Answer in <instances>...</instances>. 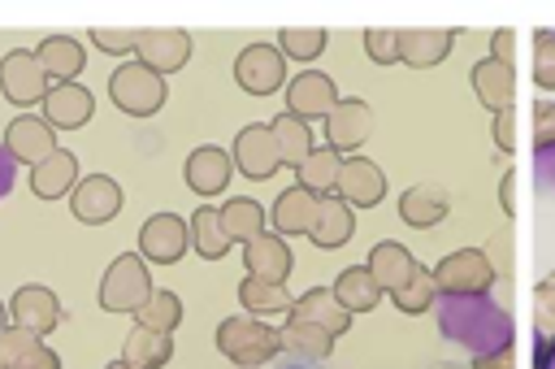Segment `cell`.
I'll list each match as a JSON object with an SVG mask.
<instances>
[{"label": "cell", "mask_w": 555, "mask_h": 369, "mask_svg": "<svg viewBox=\"0 0 555 369\" xmlns=\"http://www.w3.org/2000/svg\"><path fill=\"white\" fill-rule=\"evenodd\" d=\"M434 308H438V330L460 347H468L473 356L503 352L516 339L512 313L499 308L490 295H438Z\"/></svg>", "instance_id": "6da1fadb"}, {"label": "cell", "mask_w": 555, "mask_h": 369, "mask_svg": "<svg viewBox=\"0 0 555 369\" xmlns=\"http://www.w3.org/2000/svg\"><path fill=\"white\" fill-rule=\"evenodd\" d=\"M217 352L238 369H260L282 352V343H278V330H269L264 321L238 313V317H225L217 326Z\"/></svg>", "instance_id": "7a4b0ae2"}, {"label": "cell", "mask_w": 555, "mask_h": 369, "mask_svg": "<svg viewBox=\"0 0 555 369\" xmlns=\"http://www.w3.org/2000/svg\"><path fill=\"white\" fill-rule=\"evenodd\" d=\"M152 295V278H147V260L139 252H121L104 278H100V308L108 313H139Z\"/></svg>", "instance_id": "3957f363"}, {"label": "cell", "mask_w": 555, "mask_h": 369, "mask_svg": "<svg viewBox=\"0 0 555 369\" xmlns=\"http://www.w3.org/2000/svg\"><path fill=\"white\" fill-rule=\"evenodd\" d=\"M108 100L130 117H152L165 104V78L139 61H126L108 78Z\"/></svg>", "instance_id": "277c9868"}, {"label": "cell", "mask_w": 555, "mask_h": 369, "mask_svg": "<svg viewBox=\"0 0 555 369\" xmlns=\"http://www.w3.org/2000/svg\"><path fill=\"white\" fill-rule=\"evenodd\" d=\"M494 282V265L481 247H460L434 265L438 295H486Z\"/></svg>", "instance_id": "5b68a950"}, {"label": "cell", "mask_w": 555, "mask_h": 369, "mask_svg": "<svg viewBox=\"0 0 555 369\" xmlns=\"http://www.w3.org/2000/svg\"><path fill=\"white\" fill-rule=\"evenodd\" d=\"M234 78H238V87L251 91V96L278 91V87L286 82V56H282V48H273V43H247V48L234 56Z\"/></svg>", "instance_id": "8992f818"}, {"label": "cell", "mask_w": 555, "mask_h": 369, "mask_svg": "<svg viewBox=\"0 0 555 369\" xmlns=\"http://www.w3.org/2000/svg\"><path fill=\"white\" fill-rule=\"evenodd\" d=\"M186 243H191V230L178 213H152L139 230V256L156 265H178Z\"/></svg>", "instance_id": "52a82bcc"}, {"label": "cell", "mask_w": 555, "mask_h": 369, "mask_svg": "<svg viewBox=\"0 0 555 369\" xmlns=\"http://www.w3.org/2000/svg\"><path fill=\"white\" fill-rule=\"evenodd\" d=\"M0 91L13 104H43L48 96V74L39 69L30 48H13L0 56Z\"/></svg>", "instance_id": "ba28073f"}, {"label": "cell", "mask_w": 555, "mask_h": 369, "mask_svg": "<svg viewBox=\"0 0 555 369\" xmlns=\"http://www.w3.org/2000/svg\"><path fill=\"white\" fill-rule=\"evenodd\" d=\"M134 52H139V65H147V69H156V74L165 78V74H173V69L186 65V56H191V35L178 30V26H152V30H139Z\"/></svg>", "instance_id": "9c48e42d"}, {"label": "cell", "mask_w": 555, "mask_h": 369, "mask_svg": "<svg viewBox=\"0 0 555 369\" xmlns=\"http://www.w3.org/2000/svg\"><path fill=\"white\" fill-rule=\"evenodd\" d=\"M338 104V87L330 74L321 69H304L291 78V91H286V113L299 117V122H312V117H330V109Z\"/></svg>", "instance_id": "30bf717a"}, {"label": "cell", "mask_w": 555, "mask_h": 369, "mask_svg": "<svg viewBox=\"0 0 555 369\" xmlns=\"http://www.w3.org/2000/svg\"><path fill=\"white\" fill-rule=\"evenodd\" d=\"M4 152H9L13 161H26V165L35 169L39 161H48V156L56 152V130H52L43 117L22 113V117H13V122L4 126Z\"/></svg>", "instance_id": "8fae6325"}, {"label": "cell", "mask_w": 555, "mask_h": 369, "mask_svg": "<svg viewBox=\"0 0 555 369\" xmlns=\"http://www.w3.org/2000/svg\"><path fill=\"white\" fill-rule=\"evenodd\" d=\"M69 208H74L78 221L104 226V221H113V217L121 213V187H117L108 174H91V178H82V182L69 191Z\"/></svg>", "instance_id": "7c38bea8"}, {"label": "cell", "mask_w": 555, "mask_h": 369, "mask_svg": "<svg viewBox=\"0 0 555 369\" xmlns=\"http://www.w3.org/2000/svg\"><path fill=\"white\" fill-rule=\"evenodd\" d=\"M91 113H95V96L82 82H56L43 96V122L52 130H78L91 122Z\"/></svg>", "instance_id": "4fadbf2b"}, {"label": "cell", "mask_w": 555, "mask_h": 369, "mask_svg": "<svg viewBox=\"0 0 555 369\" xmlns=\"http://www.w3.org/2000/svg\"><path fill=\"white\" fill-rule=\"evenodd\" d=\"M369 130H373V109L364 100H338L325 117V148H334L343 156V152L360 148L369 139Z\"/></svg>", "instance_id": "5bb4252c"}, {"label": "cell", "mask_w": 555, "mask_h": 369, "mask_svg": "<svg viewBox=\"0 0 555 369\" xmlns=\"http://www.w3.org/2000/svg\"><path fill=\"white\" fill-rule=\"evenodd\" d=\"M247 178H269L282 161H278V143H273V130H269V122H256V126H243L238 135H234V156H230Z\"/></svg>", "instance_id": "9a60e30c"}, {"label": "cell", "mask_w": 555, "mask_h": 369, "mask_svg": "<svg viewBox=\"0 0 555 369\" xmlns=\"http://www.w3.org/2000/svg\"><path fill=\"white\" fill-rule=\"evenodd\" d=\"M334 195L347 200V204H356V208H373L386 195V174L369 156H347L343 169H338Z\"/></svg>", "instance_id": "2e32d148"}, {"label": "cell", "mask_w": 555, "mask_h": 369, "mask_svg": "<svg viewBox=\"0 0 555 369\" xmlns=\"http://www.w3.org/2000/svg\"><path fill=\"white\" fill-rule=\"evenodd\" d=\"M9 317L17 321V330L52 334L61 326V300L48 287H17V295L9 300Z\"/></svg>", "instance_id": "e0dca14e"}, {"label": "cell", "mask_w": 555, "mask_h": 369, "mask_svg": "<svg viewBox=\"0 0 555 369\" xmlns=\"http://www.w3.org/2000/svg\"><path fill=\"white\" fill-rule=\"evenodd\" d=\"M351 234H356L351 204H347V200H338V195H321V200H317V208H312L308 239H312L317 247H343Z\"/></svg>", "instance_id": "ac0fdd59"}, {"label": "cell", "mask_w": 555, "mask_h": 369, "mask_svg": "<svg viewBox=\"0 0 555 369\" xmlns=\"http://www.w3.org/2000/svg\"><path fill=\"white\" fill-rule=\"evenodd\" d=\"M416 269H421L416 256H412L403 243H395V239H382V243H373V252H369V273L377 278V287H382L386 295H395L399 287H408Z\"/></svg>", "instance_id": "d6986e66"}, {"label": "cell", "mask_w": 555, "mask_h": 369, "mask_svg": "<svg viewBox=\"0 0 555 369\" xmlns=\"http://www.w3.org/2000/svg\"><path fill=\"white\" fill-rule=\"evenodd\" d=\"M291 317H304V321L330 330L334 339L351 330V313L338 304V295H334L330 287H308L299 300H291Z\"/></svg>", "instance_id": "ffe728a7"}, {"label": "cell", "mask_w": 555, "mask_h": 369, "mask_svg": "<svg viewBox=\"0 0 555 369\" xmlns=\"http://www.w3.org/2000/svg\"><path fill=\"white\" fill-rule=\"evenodd\" d=\"M0 369H61V360L39 334L13 326L0 334Z\"/></svg>", "instance_id": "44dd1931"}, {"label": "cell", "mask_w": 555, "mask_h": 369, "mask_svg": "<svg viewBox=\"0 0 555 369\" xmlns=\"http://www.w3.org/2000/svg\"><path fill=\"white\" fill-rule=\"evenodd\" d=\"M455 43V30H434V26H416V30H399V61L412 69H429L438 61H447Z\"/></svg>", "instance_id": "7402d4cb"}, {"label": "cell", "mask_w": 555, "mask_h": 369, "mask_svg": "<svg viewBox=\"0 0 555 369\" xmlns=\"http://www.w3.org/2000/svg\"><path fill=\"white\" fill-rule=\"evenodd\" d=\"M473 91H477V100H481L490 113H503V109H512V100H516V69H512L507 61L486 56V61L473 65Z\"/></svg>", "instance_id": "603a6c76"}, {"label": "cell", "mask_w": 555, "mask_h": 369, "mask_svg": "<svg viewBox=\"0 0 555 369\" xmlns=\"http://www.w3.org/2000/svg\"><path fill=\"white\" fill-rule=\"evenodd\" d=\"M243 260H247V273H251V278H264V282H286V273H291V265H295L286 239H282V234H269V230L256 234V239L243 247Z\"/></svg>", "instance_id": "cb8c5ba5"}, {"label": "cell", "mask_w": 555, "mask_h": 369, "mask_svg": "<svg viewBox=\"0 0 555 369\" xmlns=\"http://www.w3.org/2000/svg\"><path fill=\"white\" fill-rule=\"evenodd\" d=\"M230 169H234V161L221 148H212V143L208 148H195L186 156V187L195 195H221L225 182H230Z\"/></svg>", "instance_id": "d4e9b609"}, {"label": "cell", "mask_w": 555, "mask_h": 369, "mask_svg": "<svg viewBox=\"0 0 555 369\" xmlns=\"http://www.w3.org/2000/svg\"><path fill=\"white\" fill-rule=\"evenodd\" d=\"M35 61H39V69H43L48 78H56V82H74V78H78V69L87 65L82 43H78V39H69V35H48V39H39Z\"/></svg>", "instance_id": "484cf974"}, {"label": "cell", "mask_w": 555, "mask_h": 369, "mask_svg": "<svg viewBox=\"0 0 555 369\" xmlns=\"http://www.w3.org/2000/svg\"><path fill=\"white\" fill-rule=\"evenodd\" d=\"M74 178H78V156L65 152V148H56L48 161H39V165L30 169V191H35L39 200H61V195H69Z\"/></svg>", "instance_id": "4316f807"}, {"label": "cell", "mask_w": 555, "mask_h": 369, "mask_svg": "<svg viewBox=\"0 0 555 369\" xmlns=\"http://www.w3.org/2000/svg\"><path fill=\"white\" fill-rule=\"evenodd\" d=\"M312 208H317V195H308L299 182L286 187V191H278V200H273V208H269L273 234H282V239H286V234H308Z\"/></svg>", "instance_id": "83f0119b"}, {"label": "cell", "mask_w": 555, "mask_h": 369, "mask_svg": "<svg viewBox=\"0 0 555 369\" xmlns=\"http://www.w3.org/2000/svg\"><path fill=\"white\" fill-rule=\"evenodd\" d=\"M447 208H451L447 191H442V187H429V182H416V187H408V191L399 195V217H403L408 226H416V230L438 226V221L447 217Z\"/></svg>", "instance_id": "f1b7e54d"}, {"label": "cell", "mask_w": 555, "mask_h": 369, "mask_svg": "<svg viewBox=\"0 0 555 369\" xmlns=\"http://www.w3.org/2000/svg\"><path fill=\"white\" fill-rule=\"evenodd\" d=\"M278 343L291 356H304V360H325L334 352V334L330 330H321V326H312L304 317H291V313H286V321L278 330Z\"/></svg>", "instance_id": "f546056e"}, {"label": "cell", "mask_w": 555, "mask_h": 369, "mask_svg": "<svg viewBox=\"0 0 555 369\" xmlns=\"http://www.w3.org/2000/svg\"><path fill=\"white\" fill-rule=\"evenodd\" d=\"M169 356H173V334H160V330H147V326H134L121 343V360L134 365V369H160Z\"/></svg>", "instance_id": "4dcf8cb0"}, {"label": "cell", "mask_w": 555, "mask_h": 369, "mask_svg": "<svg viewBox=\"0 0 555 369\" xmlns=\"http://www.w3.org/2000/svg\"><path fill=\"white\" fill-rule=\"evenodd\" d=\"M330 291L338 295V304H343L347 313H369V308H377V300H382V287H377V278L369 273V265L343 269Z\"/></svg>", "instance_id": "1f68e13d"}, {"label": "cell", "mask_w": 555, "mask_h": 369, "mask_svg": "<svg viewBox=\"0 0 555 369\" xmlns=\"http://www.w3.org/2000/svg\"><path fill=\"white\" fill-rule=\"evenodd\" d=\"M186 230H191V243H195V252H199L204 260H221V256L230 252V234H225L221 213H217L212 204H199V208L191 213Z\"/></svg>", "instance_id": "d6a6232c"}, {"label": "cell", "mask_w": 555, "mask_h": 369, "mask_svg": "<svg viewBox=\"0 0 555 369\" xmlns=\"http://www.w3.org/2000/svg\"><path fill=\"white\" fill-rule=\"evenodd\" d=\"M269 130H273V143H278V161H282V165L299 169V165L312 156V130H308L299 117L282 113V117L269 122Z\"/></svg>", "instance_id": "836d02e7"}, {"label": "cell", "mask_w": 555, "mask_h": 369, "mask_svg": "<svg viewBox=\"0 0 555 369\" xmlns=\"http://www.w3.org/2000/svg\"><path fill=\"white\" fill-rule=\"evenodd\" d=\"M217 213H221V226H225L230 243H251L256 234H264V208L256 200H247V195L225 200Z\"/></svg>", "instance_id": "e575fe53"}, {"label": "cell", "mask_w": 555, "mask_h": 369, "mask_svg": "<svg viewBox=\"0 0 555 369\" xmlns=\"http://www.w3.org/2000/svg\"><path fill=\"white\" fill-rule=\"evenodd\" d=\"M338 169H343V156L334 148H312V156L299 165V187L308 195H334V182H338Z\"/></svg>", "instance_id": "d590c367"}, {"label": "cell", "mask_w": 555, "mask_h": 369, "mask_svg": "<svg viewBox=\"0 0 555 369\" xmlns=\"http://www.w3.org/2000/svg\"><path fill=\"white\" fill-rule=\"evenodd\" d=\"M238 300H243V308L247 313H291V300L295 295H286V282H264V278H243L238 282Z\"/></svg>", "instance_id": "8d00e7d4"}, {"label": "cell", "mask_w": 555, "mask_h": 369, "mask_svg": "<svg viewBox=\"0 0 555 369\" xmlns=\"http://www.w3.org/2000/svg\"><path fill=\"white\" fill-rule=\"evenodd\" d=\"M139 321L134 326H147V330H160V334H173L178 321H182V300L173 291H152L147 304L134 313Z\"/></svg>", "instance_id": "74e56055"}, {"label": "cell", "mask_w": 555, "mask_h": 369, "mask_svg": "<svg viewBox=\"0 0 555 369\" xmlns=\"http://www.w3.org/2000/svg\"><path fill=\"white\" fill-rule=\"evenodd\" d=\"M390 300H395V308H399V313H425V308H434V300H438L434 269H425V265H421V269L412 273V282H408V287H399Z\"/></svg>", "instance_id": "f35d334b"}, {"label": "cell", "mask_w": 555, "mask_h": 369, "mask_svg": "<svg viewBox=\"0 0 555 369\" xmlns=\"http://www.w3.org/2000/svg\"><path fill=\"white\" fill-rule=\"evenodd\" d=\"M278 43H282V56L312 61V56H321V48H325V30H321V26H286V30L278 35Z\"/></svg>", "instance_id": "ab89813d"}, {"label": "cell", "mask_w": 555, "mask_h": 369, "mask_svg": "<svg viewBox=\"0 0 555 369\" xmlns=\"http://www.w3.org/2000/svg\"><path fill=\"white\" fill-rule=\"evenodd\" d=\"M533 82L542 91H555V30L533 35Z\"/></svg>", "instance_id": "60d3db41"}, {"label": "cell", "mask_w": 555, "mask_h": 369, "mask_svg": "<svg viewBox=\"0 0 555 369\" xmlns=\"http://www.w3.org/2000/svg\"><path fill=\"white\" fill-rule=\"evenodd\" d=\"M533 330L538 334H555V269L538 282V295H533Z\"/></svg>", "instance_id": "b9f144b4"}, {"label": "cell", "mask_w": 555, "mask_h": 369, "mask_svg": "<svg viewBox=\"0 0 555 369\" xmlns=\"http://www.w3.org/2000/svg\"><path fill=\"white\" fill-rule=\"evenodd\" d=\"M91 43H95V48H104V52H113V56H126V52H134V43H139V30L91 26Z\"/></svg>", "instance_id": "7bdbcfd3"}, {"label": "cell", "mask_w": 555, "mask_h": 369, "mask_svg": "<svg viewBox=\"0 0 555 369\" xmlns=\"http://www.w3.org/2000/svg\"><path fill=\"white\" fill-rule=\"evenodd\" d=\"M364 52L377 61V65H390L399 61V30H364Z\"/></svg>", "instance_id": "ee69618b"}, {"label": "cell", "mask_w": 555, "mask_h": 369, "mask_svg": "<svg viewBox=\"0 0 555 369\" xmlns=\"http://www.w3.org/2000/svg\"><path fill=\"white\" fill-rule=\"evenodd\" d=\"M533 143L538 148L555 143V100H538L533 104Z\"/></svg>", "instance_id": "f6af8a7d"}, {"label": "cell", "mask_w": 555, "mask_h": 369, "mask_svg": "<svg viewBox=\"0 0 555 369\" xmlns=\"http://www.w3.org/2000/svg\"><path fill=\"white\" fill-rule=\"evenodd\" d=\"M494 143H499L507 156L516 152V113H512V109L494 113Z\"/></svg>", "instance_id": "bcb514c9"}, {"label": "cell", "mask_w": 555, "mask_h": 369, "mask_svg": "<svg viewBox=\"0 0 555 369\" xmlns=\"http://www.w3.org/2000/svg\"><path fill=\"white\" fill-rule=\"evenodd\" d=\"M533 169H538V182H542V187L555 195V143H551V148H538Z\"/></svg>", "instance_id": "7dc6e473"}, {"label": "cell", "mask_w": 555, "mask_h": 369, "mask_svg": "<svg viewBox=\"0 0 555 369\" xmlns=\"http://www.w3.org/2000/svg\"><path fill=\"white\" fill-rule=\"evenodd\" d=\"M512 48H516V30H494L490 35V56L512 65Z\"/></svg>", "instance_id": "c3c4849f"}, {"label": "cell", "mask_w": 555, "mask_h": 369, "mask_svg": "<svg viewBox=\"0 0 555 369\" xmlns=\"http://www.w3.org/2000/svg\"><path fill=\"white\" fill-rule=\"evenodd\" d=\"M533 369H555V334H538V343H533Z\"/></svg>", "instance_id": "681fc988"}, {"label": "cell", "mask_w": 555, "mask_h": 369, "mask_svg": "<svg viewBox=\"0 0 555 369\" xmlns=\"http://www.w3.org/2000/svg\"><path fill=\"white\" fill-rule=\"evenodd\" d=\"M499 204H503V213H507V217H516V169H507V174H503Z\"/></svg>", "instance_id": "f907efd6"}, {"label": "cell", "mask_w": 555, "mask_h": 369, "mask_svg": "<svg viewBox=\"0 0 555 369\" xmlns=\"http://www.w3.org/2000/svg\"><path fill=\"white\" fill-rule=\"evenodd\" d=\"M473 369H512V347H503V352H486V356H473Z\"/></svg>", "instance_id": "816d5d0a"}, {"label": "cell", "mask_w": 555, "mask_h": 369, "mask_svg": "<svg viewBox=\"0 0 555 369\" xmlns=\"http://www.w3.org/2000/svg\"><path fill=\"white\" fill-rule=\"evenodd\" d=\"M13 178H17V161L4 152V143H0V200L13 191Z\"/></svg>", "instance_id": "f5cc1de1"}, {"label": "cell", "mask_w": 555, "mask_h": 369, "mask_svg": "<svg viewBox=\"0 0 555 369\" xmlns=\"http://www.w3.org/2000/svg\"><path fill=\"white\" fill-rule=\"evenodd\" d=\"M269 365L273 369H312V360H304V356H273Z\"/></svg>", "instance_id": "db71d44e"}, {"label": "cell", "mask_w": 555, "mask_h": 369, "mask_svg": "<svg viewBox=\"0 0 555 369\" xmlns=\"http://www.w3.org/2000/svg\"><path fill=\"white\" fill-rule=\"evenodd\" d=\"M4 317H9V313H4V304H0V334H4V330H9V326H4Z\"/></svg>", "instance_id": "11a10c76"}]
</instances>
